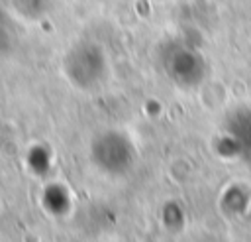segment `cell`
Wrapping results in <instances>:
<instances>
[{
	"instance_id": "cell-1",
	"label": "cell",
	"mask_w": 251,
	"mask_h": 242,
	"mask_svg": "<svg viewBox=\"0 0 251 242\" xmlns=\"http://www.w3.org/2000/svg\"><path fill=\"white\" fill-rule=\"evenodd\" d=\"M63 73L67 81L78 91L98 89L108 77L106 53L92 41L75 43L63 59Z\"/></svg>"
},
{
	"instance_id": "cell-2",
	"label": "cell",
	"mask_w": 251,
	"mask_h": 242,
	"mask_svg": "<svg viewBox=\"0 0 251 242\" xmlns=\"http://www.w3.org/2000/svg\"><path fill=\"white\" fill-rule=\"evenodd\" d=\"M135 146L120 130H102L90 142V159L94 167L110 177H122L135 165Z\"/></svg>"
},
{
	"instance_id": "cell-3",
	"label": "cell",
	"mask_w": 251,
	"mask_h": 242,
	"mask_svg": "<svg viewBox=\"0 0 251 242\" xmlns=\"http://www.w3.org/2000/svg\"><path fill=\"white\" fill-rule=\"evenodd\" d=\"M161 69L180 89L198 87L208 73L204 57L184 43H171L161 51Z\"/></svg>"
},
{
	"instance_id": "cell-4",
	"label": "cell",
	"mask_w": 251,
	"mask_h": 242,
	"mask_svg": "<svg viewBox=\"0 0 251 242\" xmlns=\"http://www.w3.org/2000/svg\"><path fill=\"white\" fill-rule=\"evenodd\" d=\"M226 134L235 155L251 163V108H235L226 120Z\"/></svg>"
}]
</instances>
